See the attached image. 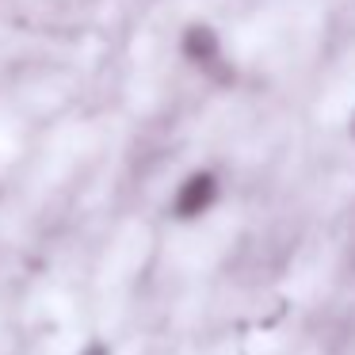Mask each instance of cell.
<instances>
[{"label": "cell", "instance_id": "6da1fadb", "mask_svg": "<svg viewBox=\"0 0 355 355\" xmlns=\"http://www.w3.org/2000/svg\"><path fill=\"white\" fill-rule=\"evenodd\" d=\"M222 195H225L222 176L214 168H199L176 187V214L187 218V222H199L222 202Z\"/></svg>", "mask_w": 355, "mask_h": 355}, {"label": "cell", "instance_id": "7a4b0ae2", "mask_svg": "<svg viewBox=\"0 0 355 355\" xmlns=\"http://www.w3.org/2000/svg\"><path fill=\"white\" fill-rule=\"evenodd\" d=\"M184 50L191 54V62L195 65H202V69H225L230 65V50H225V39L214 31V27H207V24H199V27H191V31L184 35Z\"/></svg>", "mask_w": 355, "mask_h": 355}, {"label": "cell", "instance_id": "3957f363", "mask_svg": "<svg viewBox=\"0 0 355 355\" xmlns=\"http://www.w3.org/2000/svg\"><path fill=\"white\" fill-rule=\"evenodd\" d=\"M344 134H347V138L355 141V103H352V107H347V115H344Z\"/></svg>", "mask_w": 355, "mask_h": 355}]
</instances>
